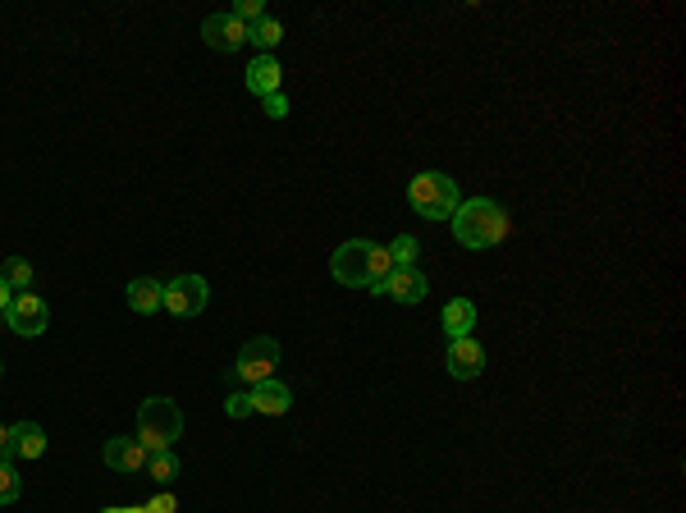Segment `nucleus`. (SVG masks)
Listing matches in <instances>:
<instances>
[{
    "label": "nucleus",
    "instance_id": "f257e3e1",
    "mask_svg": "<svg viewBox=\"0 0 686 513\" xmlns=\"http://www.w3.org/2000/svg\"><path fill=\"white\" fill-rule=\"evenodd\" d=\"M389 271H394L389 248H380V243H371V239L343 243V248L330 257V275L343 284V289H366V294H376L380 284L389 280Z\"/></svg>",
    "mask_w": 686,
    "mask_h": 513
},
{
    "label": "nucleus",
    "instance_id": "f03ea898",
    "mask_svg": "<svg viewBox=\"0 0 686 513\" xmlns=\"http://www.w3.org/2000/svg\"><path fill=\"white\" fill-rule=\"evenodd\" d=\"M449 225H453V239H458L462 248H472V252L499 248V243L508 239V230H513L508 211L499 207V202H490V197H472V202H462V207L453 211Z\"/></svg>",
    "mask_w": 686,
    "mask_h": 513
},
{
    "label": "nucleus",
    "instance_id": "7ed1b4c3",
    "mask_svg": "<svg viewBox=\"0 0 686 513\" xmlns=\"http://www.w3.org/2000/svg\"><path fill=\"white\" fill-rule=\"evenodd\" d=\"M183 436V408L174 404V399H165V394H156V399H147V404L138 408V445L147 449V454H161V449H174V440Z\"/></svg>",
    "mask_w": 686,
    "mask_h": 513
},
{
    "label": "nucleus",
    "instance_id": "20e7f679",
    "mask_svg": "<svg viewBox=\"0 0 686 513\" xmlns=\"http://www.w3.org/2000/svg\"><path fill=\"white\" fill-rule=\"evenodd\" d=\"M408 202H412V211H417L421 220H453V211L462 207V193H458V184H453L449 175H440V170H426V175H417L408 184Z\"/></svg>",
    "mask_w": 686,
    "mask_h": 513
},
{
    "label": "nucleus",
    "instance_id": "39448f33",
    "mask_svg": "<svg viewBox=\"0 0 686 513\" xmlns=\"http://www.w3.org/2000/svg\"><path fill=\"white\" fill-rule=\"evenodd\" d=\"M279 358H284V353H279V339H270V335L247 339L243 353H238V362H234V381H247V385L270 381L275 367H279Z\"/></svg>",
    "mask_w": 686,
    "mask_h": 513
},
{
    "label": "nucleus",
    "instance_id": "423d86ee",
    "mask_svg": "<svg viewBox=\"0 0 686 513\" xmlns=\"http://www.w3.org/2000/svg\"><path fill=\"white\" fill-rule=\"evenodd\" d=\"M206 303H211V284L202 280V275H179V280L165 284V312H174V317H202Z\"/></svg>",
    "mask_w": 686,
    "mask_h": 513
},
{
    "label": "nucleus",
    "instance_id": "0eeeda50",
    "mask_svg": "<svg viewBox=\"0 0 686 513\" xmlns=\"http://www.w3.org/2000/svg\"><path fill=\"white\" fill-rule=\"evenodd\" d=\"M46 321H51V312H46V303L37 294H14L10 312H5V326L19 339H37L46 330Z\"/></svg>",
    "mask_w": 686,
    "mask_h": 513
},
{
    "label": "nucleus",
    "instance_id": "6e6552de",
    "mask_svg": "<svg viewBox=\"0 0 686 513\" xmlns=\"http://www.w3.org/2000/svg\"><path fill=\"white\" fill-rule=\"evenodd\" d=\"M376 294L380 298H394V303H403V307H417L421 298L430 294V280L417 271V266H394V271H389V280L380 284Z\"/></svg>",
    "mask_w": 686,
    "mask_h": 513
},
{
    "label": "nucleus",
    "instance_id": "1a4fd4ad",
    "mask_svg": "<svg viewBox=\"0 0 686 513\" xmlns=\"http://www.w3.org/2000/svg\"><path fill=\"white\" fill-rule=\"evenodd\" d=\"M444 367H449L453 381H476L485 372V349L472 335L467 339H449V353H444Z\"/></svg>",
    "mask_w": 686,
    "mask_h": 513
},
{
    "label": "nucleus",
    "instance_id": "9d476101",
    "mask_svg": "<svg viewBox=\"0 0 686 513\" xmlns=\"http://www.w3.org/2000/svg\"><path fill=\"white\" fill-rule=\"evenodd\" d=\"M202 42L211 46V51H238V46H247V23H238L234 14H211V19L202 23Z\"/></svg>",
    "mask_w": 686,
    "mask_h": 513
},
{
    "label": "nucleus",
    "instance_id": "9b49d317",
    "mask_svg": "<svg viewBox=\"0 0 686 513\" xmlns=\"http://www.w3.org/2000/svg\"><path fill=\"white\" fill-rule=\"evenodd\" d=\"M247 399H252V413H266V417H284L293 408V390L284 381H261V385H252L247 390Z\"/></svg>",
    "mask_w": 686,
    "mask_h": 513
},
{
    "label": "nucleus",
    "instance_id": "f8f14e48",
    "mask_svg": "<svg viewBox=\"0 0 686 513\" xmlns=\"http://www.w3.org/2000/svg\"><path fill=\"white\" fill-rule=\"evenodd\" d=\"M101 459H106V468H115V472H142L147 468V449H142L133 436H110L106 449H101Z\"/></svg>",
    "mask_w": 686,
    "mask_h": 513
},
{
    "label": "nucleus",
    "instance_id": "ddd939ff",
    "mask_svg": "<svg viewBox=\"0 0 686 513\" xmlns=\"http://www.w3.org/2000/svg\"><path fill=\"white\" fill-rule=\"evenodd\" d=\"M279 78H284V74H279V60H275V55H257V60L247 65L243 83H247V92H252V97L266 101L270 92H279Z\"/></svg>",
    "mask_w": 686,
    "mask_h": 513
},
{
    "label": "nucleus",
    "instance_id": "4468645a",
    "mask_svg": "<svg viewBox=\"0 0 686 513\" xmlns=\"http://www.w3.org/2000/svg\"><path fill=\"white\" fill-rule=\"evenodd\" d=\"M165 303V284L151 280V275H138V280H129V307L138 312V317H151L156 307Z\"/></svg>",
    "mask_w": 686,
    "mask_h": 513
},
{
    "label": "nucleus",
    "instance_id": "2eb2a0df",
    "mask_svg": "<svg viewBox=\"0 0 686 513\" xmlns=\"http://www.w3.org/2000/svg\"><path fill=\"white\" fill-rule=\"evenodd\" d=\"M476 330V303L472 298H453L449 307H444V335L449 339H467Z\"/></svg>",
    "mask_w": 686,
    "mask_h": 513
},
{
    "label": "nucleus",
    "instance_id": "dca6fc26",
    "mask_svg": "<svg viewBox=\"0 0 686 513\" xmlns=\"http://www.w3.org/2000/svg\"><path fill=\"white\" fill-rule=\"evenodd\" d=\"M14 459H42L46 454V431L37 422H14Z\"/></svg>",
    "mask_w": 686,
    "mask_h": 513
},
{
    "label": "nucleus",
    "instance_id": "f3484780",
    "mask_svg": "<svg viewBox=\"0 0 686 513\" xmlns=\"http://www.w3.org/2000/svg\"><path fill=\"white\" fill-rule=\"evenodd\" d=\"M183 463L174 449H161V454H147V477L156 481V486H170V481H179Z\"/></svg>",
    "mask_w": 686,
    "mask_h": 513
},
{
    "label": "nucleus",
    "instance_id": "a211bd4d",
    "mask_svg": "<svg viewBox=\"0 0 686 513\" xmlns=\"http://www.w3.org/2000/svg\"><path fill=\"white\" fill-rule=\"evenodd\" d=\"M247 42L257 46L261 55H270L279 42H284V23H279V19H270V14H266V19H261V23H252V28H247Z\"/></svg>",
    "mask_w": 686,
    "mask_h": 513
},
{
    "label": "nucleus",
    "instance_id": "6ab92c4d",
    "mask_svg": "<svg viewBox=\"0 0 686 513\" xmlns=\"http://www.w3.org/2000/svg\"><path fill=\"white\" fill-rule=\"evenodd\" d=\"M0 275H5V284H10L14 294H33V266L23 262V257H10Z\"/></svg>",
    "mask_w": 686,
    "mask_h": 513
},
{
    "label": "nucleus",
    "instance_id": "aec40b11",
    "mask_svg": "<svg viewBox=\"0 0 686 513\" xmlns=\"http://www.w3.org/2000/svg\"><path fill=\"white\" fill-rule=\"evenodd\" d=\"M23 491V481H19V468H14L10 459H0V504H14Z\"/></svg>",
    "mask_w": 686,
    "mask_h": 513
},
{
    "label": "nucleus",
    "instance_id": "412c9836",
    "mask_svg": "<svg viewBox=\"0 0 686 513\" xmlns=\"http://www.w3.org/2000/svg\"><path fill=\"white\" fill-rule=\"evenodd\" d=\"M389 257H394V266H412L417 262V239H412V234H398V239L389 243Z\"/></svg>",
    "mask_w": 686,
    "mask_h": 513
},
{
    "label": "nucleus",
    "instance_id": "4be33fe9",
    "mask_svg": "<svg viewBox=\"0 0 686 513\" xmlns=\"http://www.w3.org/2000/svg\"><path fill=\"white\" fill-rule=\"evenodd\" d=\"M142 509H147V513H179V500H174L170 491H161V495H156V500H147V504H142Z\"/></svg>",
    "mask_w": 686,
    "mask_h": 513
},
{
    "label": "nucleus",
    "instance_id": "5701e85b",
    "mask_svg": "<svg viewBox=\"0 0 686 513\" xmlns=\"http://www.w3.org/2000/svg\"><path fill=\"white\" fill-rule=\"evenodd\" d=\"M225 413L229 417H247V413H252V399H247V394H229V399H225Z\"/></svg>",
    "mask_w": 686,
    "mask_h": 513
},
{
    "label": "nucleus",
    "instance_id": "b1692460",
    "mask_svg": "<svg viewBox=\"0 0 686 513\" xmlns=\"http://www.w3.org/2000/svg\"><path fill=\"white\" fill-rule=\"evenodd\" d=\"M266 115H270V120H284V115H289V101H284V92H270V97H266Z\"/></svg>",
    "mask_w": 686,
    "mask_h": 513
},
{
    "label": "nucleus",
    "instance_id": "393cba45",
    "mask_svg": "<svg viewBox=\"0 0 686 513\" xmlns=\"http://www.w3.org/2000/svg\"><path fill=\"white\" fill-rule=\"evenodd\" d=\"M14 426H0V459H14Z\"/></svg>",
    "mask_w": 686,
    "mask_h": 513
},
{
    "label": "nucleus",
    "instance_id": "a878e982",
    "mask_svg": "<svg viewBox=\"0 0 686 513\" xmlns=\"http://www.w3.org/2000/svg\"><path fill=\"white\" fill-rule=\"evenodd\" d=\"M10 303H14V289H10V284H5V275H0V317L10 312Z\"/></svg>",
    "mask_w": 686,
    "mask_h": 513
},
{
    "label": "nucleus",
    "instance_id": "bb28decb",
    "mask_svg": "<svg viewBox=\"0 0 686 513\" xmlns=\"http://www.w3.org/2000/svg\"><path fill=\"white\" fill-rule=\"evenodd\" d=\"M101 513H147L142 504H124V509H101Z\"/></svg>",
    "mask_w": 686,
    "mask_h": 513
},
{
    "label": "nucleus",
    "instance_id": "cd10ccee",
    "mask_svg": "<svg viewBox=\"0 0 686 513\" xmlns=\"http://www.w3.org/2000/svg\"><path fill=\"white\" fill-rule=\"evenodd\" d=\"M0 372H5V362H0Z\"/></svg>",
    "mask_w": 686,
    "mask_h": 513
}]
</instances>
